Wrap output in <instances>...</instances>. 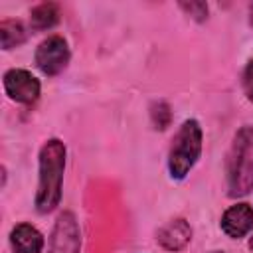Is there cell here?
<instances>
[{"label": "cell", "mask_w": 253, "mask_h": 253, "mask_svg": "<svg viewBox=\"0 0 253 253\" xmlns=\"http://www.w3.org/2000/svg\"><path fill=\"white\" fill-rule=\"evenodd\" d=\"M63 168L65 144L59 138H49L40 150V184L36 194V208L40 213H49L59 206Z\"/></svg>", "instance_id": "cell-1"}, {"label": "cell", "mask_w": 253, "mask_h": 253, "mask_svg": "<svg viewBox=\"0 0 253 253\" xmlns=\"http://www.w3.org/2000/svg\"><path fill=\"white\" fill-rule=\"evenodd\" d=\"M225 174L231 198L247 196L253 190V126H241L235 132L227 152Z\"/></svg>", "instance_id": "cell-2"}, {"label": "cell", "mask_w": 253, "mask_h": 253, "mask_svg": "<svg viewBox=\"0 0 253 253\" xmlns=\"http://www.w3.org/2000/svg\"><path fill=\"white\" fill-rule=\"evenodd\" d=\"M202 154V128L198 121L188 119L178 128L170 154H168V170L174 180L186 178V174L192 170V166L198 162Z\"/></svg>", "instance_id": "cell-3"}, {"label": "cell", "mask_w": 253, "mask_h": 253, "mask_svg": "<svg viewBox=\"0 0 253 253\" xmlns=\"http://www.w3.org/2000/svg\"><path fill=\"white\" fill-rule=\"evenodd\" d=\"M69 63V47L61 36H49L36 49V65L43 75H57Z\"/></svg>", "instance_id": "cell-4"}, {"label": "cell", "mask_w": 253, "mask_h": 253, "mask_svg": "<svg viewBox=\"0 0 253 253\" xmlns=\"http://www.w3.org/2000/svg\"><path fill=\"white\" fill-rule=\"evenodd\" d=\"M79 225L77 219L71 211H63L57 221L55 227L51 231V239H49V251L47 253H79Z\"/></svg>", "instance_id": "cell-5"}, {"label": "cell", "mask_w": 253, "mask_h": 253, "mask_svg": "<svg viewBox=\"0 0 253 253\" xmlns=\"http://www.w3.org/2000/svg\"><path fill=\"white\" fill-rule=\"evenodd\" d=\"M4 89L16 103L32 105L40 97V81L26 69H10L4 73Z\"/></svg>", "instance_id": "cell-6"}, {"label": "cell", "mask_w": 253, "mask_h": 253, "mask_svg": "<svg viewBox=\"0 0 253 253\" xmlns=\"http://www.w3.org/2000/svg\"><path fill=\"white\" fill-rule=\"evenodd\" d=\"M221 229L233 237H245L253 229V208L249 204H235L221 215Z\"/></svg>", "instance_id": "cell-7"}, {"label": "cell", "mask_w": 253, "mask_h": 253, "mask_svg": "<svg viewBox=\"0 0 253 253\" xmlns=\"http://www.w3.org/2000/svg\"><path fill=\"white\" fill-rule=\"evenodd\" d=\"M10 245L14 253H42L43 235L30 223H18L10 231Z\"/></svg>", "instance_id": "cell-8"}, {"label": "cell", "mask_w": 253, "mask_h": 253, "mask_svg": "<svg viewBox=\"0 0 253 253\" xmlns=\"http://www.w3.org/2000/svg\"><path fill=\"white\" fill-rule=\"evenodd\" d=\"M192 239V227L186 219H174L158 231V243L168 251L184 249Z\"/></svg>", "instance_id": "cell-9"}, {"label": "cell", "mask_w": 253, "mask_h": 253, "mask_svg": "<svg viewBox=\"0 0 253 253\" xmlns=\"http://www.w3.org/2000/svg\"><path fill=\"white\" fill-rule=\"evenodd\" d=\"M59 22V6L53 2H42L32 8L30 24L34 30H49Z\"/></svg>", "instance_id": "cell-10"}, {"label": "cell", "mask_w": 253, "mask_h": 253, "mask_svg": "<svg viewBox=\"0 0 253 253\" xmlns=\"http://www.w3.org/2000/svg\"><path fill=\"white\" fill-rule=\"evenodd\" d=\"M26 42V28L18 20L0 22V43L4 49H12Z\"/></svg>", "instance_id": "cell-11"}, {"label": "cell", "mask_w": 253, "mask_h": 253, "mask_svg": "<svg viewBox=\"0 0 253 253\" xmlns=\"http://www.w3.org/2000/svg\"><path fill=\"white\" fill-rule=\"evenodd\" d=\"M150 117H152V123L156 128H166L170 125V109L166 103H154L152 105V111H150Z\"/></svg>", "instance_id": "cell-12"}, {"label": "cell", "mask_w": 253, "mask_h": 253, "mask_svg": "<svg viewBox=\"0 0 253 253\" xmlns=\"http://www.w3.org/2000/svg\"><path fill=\"white\" fill-rule=\"evenodd\" d=\"M180 8L198 22L208 18V4L206 2H180Z\"/></svg>", "instance_id": "cell-13"}, {"label": "cell", "mask_w": 253, "mask_h": 253, "mask_svg": "<svg viewBox=\"0 0 253 253\" xmlns=\"http://www.w3.org/2000/svg\"><path fill=\"white\" fill-rule=\"evenodd\" d=\"M243 91H245L247 99L253 103V59L247 63V67L243 71Z\"/></svg>", "instance_id": "cell-14"}, {"label": "cell", "mask_w": 253, "mask_h": 253, "mask_svg": "<svg viewBox=\"0 0 253 253\" xmlns=\"http://www.w3.org/2000/svg\"><path fill=\"white\" fill-rule=\"evenodd\" d=\"M249 22H251V26H253V4L249 6Z\"/></svg>", "instance_id": "cell-15"}, {"label": "cell", "mask_w": 253, "mask_h": 253, "mask_svg": "<svg viewBox=\"0 0 253 253\" xmlns=\"http://www.w3.org/2000/svg\"><path fill=\"white\" fill-rule=\"evenodd\" d=\"M249 249L253 251V235H251V239H249Z\"/></svg>", "instance_id": "cell-16"}, {"label": "cell", "mask_w": 253, "mask_h": 253, "mask_svg": "<svg viewBox=\"0 0 253 253\" xmlns=\"http://www.w3.org/2000/svg\"><path fill=\"white\" fill-rule=\"evenodd\" d=\"M211 253H221V251H211Z\"/></svg>", "instance_id": "cell-17"}]
</instances>
